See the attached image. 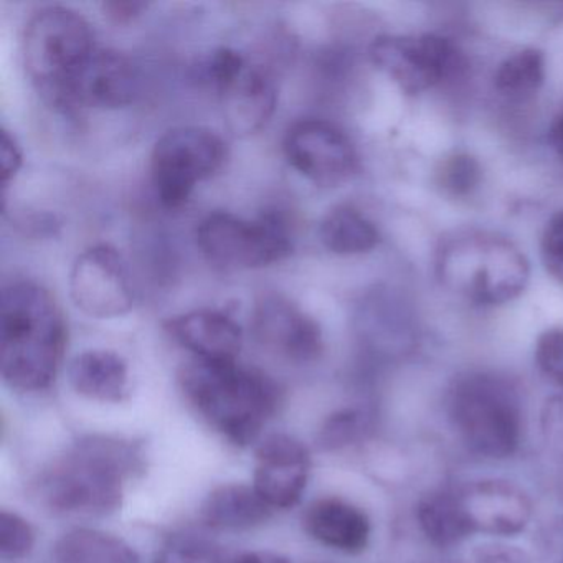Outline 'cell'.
I'll use <instances>...</instances> for the list:
<instances>
[{"instance_id":"obj_16","label":"cell","mask_w":563,"mask_h":563,"mask_svg":"<svg viewBox=\"0 0 563 563\" xmlns=\"http://www.w3.org/2000/svg\"><path fill=\"white\" fill-rule=\"evenodd\" d=\"M167 332L196 358L210 362L236 361L243 334L239 322L217 309H196L166 322Z\"/></svg>"},{"instance_id":"obj_9","label":"cell","mask_w":563,"mask_h":563,"mask_svg":"<svg viewBox=\"0 0 563 563\" xmlns=\"http://www.w3.org/2000/svg\"><path fill=\"white\" fill-rule=\"evenodd\" d=\"M371 60L401 91L417 95L453 74L457 54L450 41L433 34L380 35L371 45Z\"/></svg>"},{"instance_id":"obj_19","label":"cell","mask_w":563,"mask_h":563,"mask_svg":"<svg viewBox=\"0 0 563 563\" xmlns=\"http://www.w3.org/2000/svg\"><path fill=\"white\" fill-rule=\"evenodd\" d=\"M68 380L90 400L117 404L130 394V367L117 352H81L68 367Z\"/></svg>"},{"instance_id":"obj_6","label":"cell","mask_w":563,"mask_h":563,"mask_svg":"<svg viewBox=\"0 0 563 563\" xmlns=\"http://www.w3.org/2000/svg\"><path fill=\"white\" fill-rule=\"evenodd\" d=\"M451 417L464 443L487 457L510 456L519 446L516 391L493 375H470L451 394Z\"/></svg>"},{"instance_id":"obj_20","label":"cell","mask_w":563,"mask_h":563,"mask_svg":"<svg viewBox=\"0 0 563 563\" xmlns=\"http://www.w3.org/2000/svg\"><path fill=\"white\" fill-rule=\"evenodd\" d=\"M272 510L255 487L225 484L203 500L200 519L210 529L249 530L265 523Z\"/></svg>"},{"instance_id":"obj_27","label":"cell","mask_w":563,"mask_h":563,"mask_svg":"<svg viewBox=\"0 0 563 563\" xmlns=\"http://www.w3.org/2000/svg\"><path fill=\"white\" fill-rule=\"evenodd\" d=\"M536 361L545 377L563 387V329H547L540 334Z\"/></svg>"},{"instance_id":"obj_21","label":"cell","mask_w":563,"mask_h":563,"mask_svg":"<svg viewBox=\"0 0 563 563\" xmlns=\"http://www.w3.org/2000/svg\"><path fill=\"white\" fill-rule=\"evenodd\" d=\"M319 236L329 252L342 256L372 252L380 242L377 227L351 206L332 209L319 227Z\"/></svg>"},{"instance_id":"obj_7","label":"cell","mask_w":563,"mask_h":563,"mask_svg":"<svg viewBox=\"0 0 563 563\" xmlns=\"http://www.w3.org/2000/svg\"><path fill=\"white\" fill-rule=\"evenodd\" d=\"M197 245L212 265L222 269L262 268L292 252L288 225L273 213L256 220L229 212L210 213L197 229Z\"/></svg>"},{"instance_id":"obj_24","label":"cell","mask_w":563,"mask_h":563,"mask_svg":"<svg viewBox=\"0 0 563 563\" xmlns=\"http://www.w3.org/2000/svg\"><path fill=\"white\" fill-rule=\"evenodd\" d=\"M545 80V58L536 48H523L497 68L494 84L503 97L523 100L539 91Z\"/></svg>"},{"instance_id":"obj_25","label":"cell","mask_w":563,"mask_h":563,"mask_svg":"<svg viewBox=\"0 0 563 563\" xmlns=\"http://www.w3.org/2000/svg\"><path fill=\"white\" fill-rule=\"evenodd\" d=\"M156 563H225L222 549L199 533H177L167 540Z\"/></svg>"},{"instance_id":"obj_23","label":"cell","mask_w":563,"mask_h":563,"mask_svg":"<svg viewBox=\"0 0 563 563\" xmlns=\"http://www.w3.org/2000/svg\"><path fill=\"white\" fill-rule=\"evenodd\" d=\"M418 520L424 536L434 545H456L474 533L456 493L431 494L424 497L418 506Z\"/></svg>"},{"instance_id":"obj_4","label":"cell","mask_w":563,"mask_h":563,"mask_svg":"<svg viewBox=\"0 0 563 563\" xmlns=\"http://www.w3.org/2000/svg\"><path fill=\"white\" fill-rule=\"evenodd\" d=\"M438 276L450 291L481 306H499L522 295L529 283L526 255L489 232H461L441 243Z\"/></svg>"},{"instance_id":"obj_10","label":"cell","mask_w":563,"mask_h":563,"mask_svg":"<svg viewBox=\"0 0 563 563\" xmlns=\"http://www.w3.org/2000/svg\"><path fill=\"white\" fill-rule=\"evenodd\" d=\"M70 296L90 318L128 314L133 309L134 288L123 255L107 243L85 250L71 266Z\"/></svg>"},{"instance_id":"obj_5","label":"cell","mask_w":563,"mask_h":563,"mask_svg":"<svg viewBox=\"0 0 563 563\" xmlns=\"http://www.w3.org/2000/svg\"><path fill=\"white\" fill-rule=\"evenodd\" d=\"M22 44L32 84L58 110L71 78L97 51L93 29L77 11L52 5L29 21Z\"/></svg>"},{"instance_id":"obj_35","label":"cell","mask_w":563,"mask_h":563,"mask_svg":"<svg viewBox=\"0 0 563 563\" xmlns=\"http://www.w3.org/2000/svg\"><path fill=\"white\" fill-rule=\"evenodd\" d=\"M550 144H552L553 151L563 157V114L556 118L555 123L552 124L550 130Z\"/></svg>"},{"instance_id":"obj_2","label":"cell","mask_w":563,"mask_h":563,"mask_svg":"<svg viewBox=\"0 0 563 563\" xmlns=\"http://www.w3.org/2000/svg\"><path fill=\"white\" fill-rule=\"evenodd\" d=\"M67 324L54 296L32 282L9 285L0 299V371L15 390L37 391L57 377Z\"/></svg>"},{"instance_id":"obj_13","label":"cell","mask_w":563,"mask_h":563,"mask_svg":"<svg viewBox=\"0 0 563 563\" xmlns=\"http://www.w3.org/2000/svg\"><path fill=\"white\" fill-rule=\"evenodd\" d=\"M253 334L269 354L291 364L318 361L324 349L318 322L282 296H269L256 306Z\"/></svg>"},{"instance_id":"obj_34","label":"cell","mask_w":563,"mask_h":563,"mask_svg":"<svg viewBox=\"0 0 563 563\" xmlns=\"http://www.w3.org/2000/svg\"><path fill=\"white\" fill-rule=\"evenodd\" d=\"M232 563H288L282 556L272 555V553H243Z\"/></svg>"},{"instance_id":"obj_26","label":"cell","mask_w":563,"mask_h":563,"mask_svg":"<svg viewBox=\"0 0 563 563\" xmlns=\"http://www.w3.org/2000/svg\"><path fill=\"white\" fill-rule=\"evenodd\" d=\"M35 533L31 523L18 514H0V553L4 560H21L34 549Z\"/></svg>"},{"instance_id":"obj_12","label":"cell","mask_w":563,"mask_h":563,"mask_svg":"<svg viewBox=\"0 0 563 563\" xmlns=\"http://www.w3.org/2000/svg\"><path fill=\"white\" fill-rule=\"evenodd\" d=\"M136 91V68L130 58L97 47L71 78L58 111L118 110L133 103Z\"/></svg>"},{"instance_id":"obj_33","label":"cell","mask_w":563,"mask_h":563,"mask_svg":"<svg viewBox=\"0 0 563 563\" xmlns=\"http://www.w3.org/2000/svg\"><path fill=\"white\" fill-rule=\"evenodd\" d=\"M146 9V2H133V0H114V2L103 4L104 15L117 24H128V22L134 21Z\"/></svg>"},{"instance_id":"obj_1","label":"cell","mask_w":563,"mask_h":563,"mask_svg":"<svg viewBox=\"0 0 563 563\" xmlns=\"http://www.w3.org/2000/svg\"><path fill=\"white\" fill-rule=\"evenodd\" d=\"M140 464V454L131 444L90 437L78 441L38 474L34 496L55 516H110L123 504L126 481Z\"/></svg>"},{"instance_id":"obj_31","label":"cell","mask_w":563,"mask_h":563,"mask_svg":"<svg viewBox=\"0 0 563 563\" xmlns=\"http://www.w3.org/2000/svg\"><path fill=\"white\" fill-rule=\"evenodd\" d=\"M358 430V418L354 411H342L329 420L324 430V443L329 448L342 446L355 437Z\"/></svg>"},{"instance_id":"obj_30","label":"cell","mask_w":563,"mask_h":563,"mask_svg":"<svg viewBox=\"0 0 563 563\" xmlns=\"http://www.w3.org/2000/svg\"><path fill=\"white\" fill-rule=\"evenodd\" d=\"M249 65L246 58L233 48H219L210 55L206 64V75L212 81L216 90H222L236 75L242 74L243 68Z\"/></svg>"},{"instance_id":"obj_15","label":"cell","mask_w":563,"mask_h":563,"mask_svg":"<svg viewBox=\"0 0 563 563\" xmlns=\"http://www.w3.org/2000/svg\"><path fill=\"white\" fill-rule=\"evenodd\" d=\"M473 532L516 536L529 522V497L504 481H479L457 490Z\"/></svg>"},{"instance_id":"obj_17","label":"cell","mask_w":563,"mask_h":563,"mask_svg":"<svg viewBox=\"0 0 563 563\" xmlns=\"http://www.w3.org/2000/svg\"><path fill=\"white\" fill-rule=\"evenodd\" d=\"M219 95L227 124L240 136L262 130L275 113L278 101L275 81L268 71L250 64L219 90Z\"/></svg>"},{"instance_id":"obj_3","label":"cell","mask_w":563,"mask_h":563,"mask_svg":"<svg viewBox=\"0 0 563 563\" xmlns=\"http://www.w3.org/2000/svg\"><path fill=\"white\" fill-rule=\"evenodd\" d=\"M180 384L207 423L240 446L260 437L279 404L275 382L236 361L196 358L180 371Z\"/></svg>"},{"instance_id":"obj_28","label":"cell","mask_w":563,"mask_h":563,"mask_svg":"<svg viewBox=\"0 0 563 563\" xmlns=\"http://www.w3.org/2000/svg\"><path fill=\"white\" fill-rule=\"evenodd\" d=\"M479 180V166L473 157L454 156L443 164L440 173V186L451 196H464L476 187Z\"/></svg>"},{"instance_id":"obj_8","label":"cell","mask_w":563,"mask_h":563,"mask_svg":"<svg viewBox=\"0 0 563 563\" xmlns=\"http://www.w3.org/2000/svg\"><path fill=\"white\" fill-rule=\"evenodd\" d=\"M227 147L209 128L183 126L157 140L151 156V176L157 199L167 209H179L194 189L222 169Z\"/></svg>"},{"instance_id":"obj_29","label":"cell","mask_w":563,"mask_h":563,"mask_svg":"<svg viewBox=\"0 0 563 563\" xmlns=\"http://www.w3.org/2000/svg\"><path fill=\"white\" fill-rule=\"evenodd\" d=\"M542 260L547 272L563 283V210L556 212L543 230Z\"/></svg>"},{"instance_id":"obj_14","label":"cell","mask_w":563,"mask_h":563,"mask_svg":"<svg viewBox=\"0 0 563 563\" xmlns=\"http://www.w3.org/2000/svg\"><path fill=\"white\" fill-rule=\"evenodd\" d=\"M311 454L289 434H272L256 448L255 489L272 509L296 506L308 486Z\"/></svg>"},{"instance_id":"obj_11","label":"cell","mask_w":563,"mask_h":563,"mask_svg":"<svg viewBox=\"0 0 563 563\" xmlns=\"http://www.w3.org/2000/svg\"><path fill=\"white\" fill-rule=\"evenodd\" d=\"M283 151L288 163L316 186H341L357 170L354 144L328 121L302 120L292 124L286 131Z\"/></svg>"},{"instance_id":"obj_18","label":"cell","mask_w":563,"mask_h":563,"mask_svg":"<svg viewBox=\"0 0 563 563\" xmlns=\"http://www.w3.org/2000/svg\"><path fill=\"white\" fill-rule=\"evenodd\" d=\"M305 526L312 539L345 553L362 552L371 537L368 517L341 499L316 500L306 512Z\"/></svg>"},{"instance_id":"obj_32","label":"cell","mask_w":563,"mask_h":563,"mask_svg":"<svg viewBox=\"0 0 563 563\" xmlns=\"http://www.w3.org/2000/svg\"><path fill=\"white\" fill-rule=\"evenodd\" d=\"M0 163H2V187L8 189L9 184L18 176L22 164H24L21 147H19L18 141L9 134V131H2Z\"/></svg>"},{"instance_id":"obj_22","label":"cell","mask_w":563,"mask_h":563,"mask_svg":"<svg viewBox=\"0 0 563 563\" xmlns=\"http://www.w3.org/2000/svg\"><path fill=\"white\" fill-rule=\"evenodd\" d=\"M57 563H140V555L124 540L93 529L65 533L54 550Z\"/></svg>"}]
</instances>
